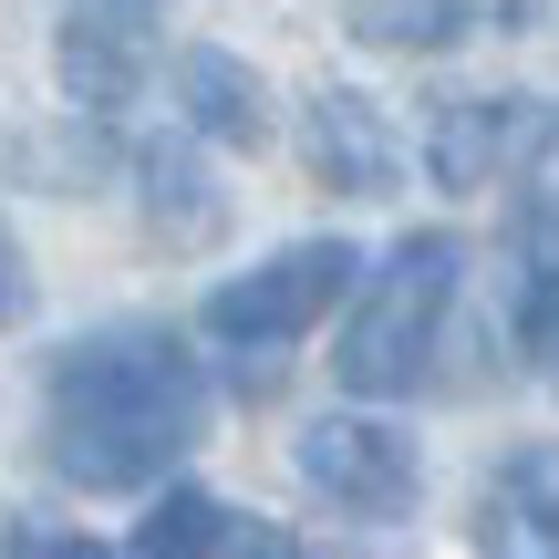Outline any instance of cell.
Returning <instances> with one entry per match:
<instances>
[{"mask_svg": "<svg viewBox=\"0 0 559 559\" xmlns=\"http://www.w3.org/2000/svg\"><path fill=\"white\" fill-rule=\"evenodd\" d=\"M52 425H41V456L73 487H145L198 445L207 425V383L166 321H104V332L62 342L52 353Z\"/></svg>", "mask_w": 559, "mask_h": 559, "instance_id": "1", "label": "cell"}, {"mask_svg": "<svg viewBox=\"0 0 559 559\" xmlns=\"http://www.w3.org/2000/svg\"><path fill=\"white\" fill-rule=\"evenodd\" d=\"M456 280H466V249H456V239H436V228H425V239H404L394 260L373 270L362 311L342 321V342H332L342 394H362V404L415 394L425 362H436V332H445V300H456Z\"/></svg>", "mask_w": 559, "mask_h": 559, "instance_id": "2", "label": "cell"}, {"mask_svg": "<svg viewBox=\"0 0 559 559\" xmlns=\"http://www.w3.org/2000/svg\"><path fill=\"white\" fill-rule=\"evenodd\" d=\"M353 290V239H300V249H280V260L260 270H239V280H218L207 290V332L218 342H300L311 321H332V300Z\"/></svg>", "mask_w": 559, "mask_h": 559, "instance_id": "3", "label": "cell"}, {"mask_svg": "<svg viewBox=\"0 0 559 559\" xmlns=\"http://www.w3.org/2000/svg\"><path fill=\"white\" fill-rule=\"evenodd\" d=\"M300 477H311L342 519H415V498H425L415 436H394L383 415H321V425H300Z\"/></svg>", "mask_w": 559, "mask_h": 559, "instance_id": "4", "label": "cell"}, {"mask_svg": "<svg viewBox=\"0 0 559 559\" xmlns=\"http://www.w3.org/2000/svg\"><path fill=\"white\" fill-rule=\"evenodd\" d=\"M300 145H311V177L332 187V198H394V177H404L394 124H383V104H362V94H311Z\"/></svg>", "mask_w": 559, "mask_h": 559, "instance_id": "5", "label": "cell"}, {"mask_svg": "<svg viewBox=\"0 0 559 559\" xmlns=\"http://www.w3.org/2000/svg\"><path fill=\"white\" fill-rule=\"evenodd\" d=\"M549 115L539 104H445L436 135H425V177L445 187V198H466V187H487L508 156H539Z\"/></svg>", "mask_w": 559, "mask_h": 559, "instance_id": "6", "label": "cell"}, {"mask_svg": "<svg viewBox=\"0 0 559 559\" xmlns=\"http://www.w3.org/2000/svg\"><path fill=\"white\" fill-rule=\"evenodd\" d=\"M477 549L487 559H559V445H528V456L498 466Z\"/></svg>", "mask_w": 559, "mask_h": 559, "instance_id": "7", "label": "cell"}, {"mask_svg": "<svg viewBox=\"0 0 559 559\" xmlns=\"http://www.w3.org/2000/svg\"><path fill=\"white\" fill-rule=\"evenodd\" d=\"M177 104H187V124L198 135H218V145H270V104H260V73H249L239 52H218V41H198V52L177 62Z\"/></svg>", "mask_w": 559, "mask_h": 559, "instance_id": "8", "label": "cell"}, {"mask_svg": "<svg viewBox=\"0 0 559 559\" xmlns=\"http://www.w3.org/2000/svg\"><path fill=\"white\" fill-rule=\"evenodd\" d=\"M135 177H145V207H156V239L166 249H198L218 239V187H207V166L187 156V145H135Z\"/></svg>", "mask_w": 559, "mask_h": 559, "instance_id": "9", "label": "cell"}, {"mask_svg": "<svg viewBox=\"0 0 559 559\" xmlns=\"http://www.w3.org/2000/svg\"><path fill=\"white\" fill-rule=\"evenodd\" d=\"M62 83H73V104H124L145 83V32L135 21H62Z\"/></svg>", "mask_w": 559, "mask_h": 559, "instance_id": "10", "label": "cell"}, {"mask_svg": "<svg viewBox=\"0 0 559 559\" xmlns=\"http://www.w3.org/2000/svg\"><path fill=\"white\" fill-rule=\"evenodd\" d=\"M218 549H228V508L207 487H166L124 539V559H218Z\"/></svg>", "mask_w": 559, "mask_h": 559, "instance_id": "11", "label": "cell"}, {"mask_svg": "<svg viewBox=\"0 0 559 559\" xmlns=\"http://www.w3.org/2000/svg\"><path fill=\"white\" fill-rule=\"evenodd\" d=\"M353 11V41L373 52H445L466 32V0H342Z\"/></svg>", "mask_w": 559, "mask_h": 559, "instance_id": "12", "label": "cell"}, {"mask_svg": "<svg viewBox=\"0 0 559 559\" xmlns=\"http://www.w3.org/2000/svg\"><path fill=\"white\" fill-rule=\"evenodd\" d=\"M519 249L559 270V124L539 135V156H528V187H519Z\"/></svg>", "mask_w": 559, "mask_h": 559, "instance_id": "13", "label": "cell"}, {"mask_svg": "<svg viewBox=\"0 0 559 559\" xmlns=\"http://www.w3.org/2000/svg\"><path fill=\"white\" fill-rule=\"evenodd\" d=\"M519 353L528 362H559V270L528 260V290H519Z\"/></svg>", "mask_w": 559, "mask_h": 559, "instance_id": "14", "label": "cell"}, {"mask_svg": "<svg viewBox=\"0 0 559 559\" xmlns=\"http://www.w3.org/2000/svg\"><path fill=\"white\" fill-rule=\"evenodd\" d=\"M11 559H104V549H94V539H73V528H32Z\"/></svg>", "mask_w": 559, "mask_h": 559, "instance_id": "15", "label": "cell"}, {"mask_svg": "<svg viewBox=\"0 0 559 559\" xmlns=\"http://www.w3.org/2000/svg\"><path fill=\"white\" fill-rule=\"evenodd\" d=\"M73 21H135V32H145V21H156V0H73Z\"/></svg>", "mask_w": 559, "mask_h": 559, "instance_id": "16", "label": "cell"}]
</instances>
